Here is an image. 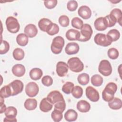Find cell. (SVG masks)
Here are the masks:
<instances>
[{"label": "cell", "mask_w": 122, "mask_h": 122, "mask_svg": "<svg viewBox=\"0 0 122 122\" xmlns=\"http://www.w3.org/2000/svg\"><path fill=\"white\" fill-rule=\"evenodd\" d=\"M108 105L112 110H119L122 107V101L118 98L114 97L108 102Z\"/></svg>", "instance_id": "cell-24"}, {"label": "cell", "mask_w": 122, "mask_h": 122, "mask_svg": "<svg viewBox=\"0 0 122 122\" xmlns=\"http://www.w3.org/2000/svg\"><path fill=\"white\" fill-rule=\"evenodd\" d=\"M72 95L76 99L80 98L83 94V89L82 88L79 86H74L72 91H71Z\"/></svg>", "instance_id": "cell-32"}, {"label": "cell", "mask_w": 122, "mask_h": 122, "mask_svg": "<svg viewBox=\"0 0 122 122\" xmlns=\"http://www.w3.org/2000/svg\"><path fill=\"white\" fill-rule=\"evenodd\" d=\"M106 18L107 23H108V27H112L114 26L117 22L116 19L115 18V17L112 15V14H109L105 17Z\"/></svg>", "instance_id": "cell-42"}, {"label": "cell", "mask_w": 122, "mask_h": 122, "mask_svg": "<svg viewBox=\"0 0 122 122\" xmlns=\"http://www.w3.org/2000/svg\"><path fill=\"white\" fill-rule=\"evenodd\" d=\"M68 67L73 72H79L84 69L83 62L78 57H72L68 60L67 61Z\"/></svg>", "instance_id": "cell-2"}, {"label": "cell", "mask_w": 122, "mask_h": 122, "mask_svg": "<svg viewBox=\"0 0 122 122\" xmlns=\"http://www.w3.org/2000/svg\"><path fill=\"white\" fill-rule=\"evenodd\" d=\"M28 37L24 33H20L16 37V41L18 45L21 46H25L28 43Z\"/></svg>", "instance_id": "cell-27"}, {"label": "cell", "mask_w": 122, "mask_h": 122, "mask_svg": "<svg viewBox=\"0 0 122 122\" xmlns=\"http://www.w3.org/2000/svg\"><path fill=\"white\" fill-rule=\"evenodd\" d=\"M30 78L35 81L40 80L43 75L42 70L38 68H34L32 69L29 73Z\"/></svg>", "instance_id": "cell-22"}, {"label": "cell", "mask_w": 122, "mask_h": 122, "mask_svg": "<svg viewBox=\"0 0 122 122\" xmlns=\"http://www.w3.org/2000/svg\"><path fill=\"white\" fill-rule=\"evenodd\" d=\"M59 31V27L58 26V25L55 23H52L48 28V30L46 31V32L49 35L53 36L57 34Z\"/></svg>", "instance_id": "cell-35"}, {"label": "cell", "mask_w": 122, "mask_h": 122, "mask_svg": "<svg viewBox=\"0 0 122 122\" xmlns=\"http://www.w3.org/2000/svg\"><path fill=\"white\" fill-rule=\"evenodd\" d=\"M25 34L29 37L31 38L36 36L38 33V30L36 26L33 24H29L24 28Z\"/></svg>", "instance_id": "cell-17"}, {"label": "cell", "mask_w": 122, "mask_h": 122, "mask_svg": "<svg viewBox=\"0 0 122 122\" xmlns=\"http://www.w3.org/2000/svg\"><path fill=\"white\" fill-rule=\"evenodd\" d=\"M74 84L70 81H67L62 87V91L67 94H69L71 92V91L74 87Z\"/></svg>", "instance_id": "cell-37"}, {"label": "cell", "mask_w": 122, "mask_h": 122, "mask_svg": "<svg viewBox=\"0 0 122 122\" xmlns=\"http://www.w3.org/2000/svg\"><path fill=\"white\" fill-rule=\"evenodd\" d=\"M12 55L15 60L17 61H20L24 58L25 53L22 49L17 48L14 50L12 53Z\"/></svg>", "instance_id": "cell-29"}, {"label": "cell", "mask_w": 122, "mask_h": 122, "mask_svg": "<svg viewBox=\"0 0 122 122\" xmlns=\"http://www.w3.org/2000/svg\"><path fill=\"white\" fill-rule=\"evenodd\" d=\"M69 18L66 15H61L59 18V22L63 27H66L69 25Z\"/></svg>", "instance_id": "cell-41"}, {"label": "cell", "mask_w": 122, "mask_h": 122, "mask_svg": "<svg viewBox=\"0 0 122 122\" xmlns=\"http://www.w3.org/2000/svg\"><path fill=\"white\" fill-rule=\"evenodd\" d=\"M4 98L2 97H0V113H2L3 112H5L6 109V106L5 104L4 103Z\"/></svg>", "instance_id": "cell-47"}, {"label": "cell", "mask_w": 122, "mask_h": 122, "mask_svg": "<svg viewBox=\"0 0 122 122\" xmlns=\"http://www.w3.org/2000/svg\"><path fill=\"white\" fill-rule=\"evenodd\" d=\"M80 30V37L78 41L85 42L89 41L93 33L91 25L89 24H84Z\"/></svg>", "instance_id": "cell-4"}, {"label": "cell", "mask_w": 122, "mask_h": 122, "mask_svg": "<svg viewBox=\"0 0 122 122\" xmlns=\"http://www.w3.org/2000/svg\"><path fill=\"white\" fill-rule=\"evenodd\" d=\"M64 46V39L60 36H58L53 38L51 46V49L54 54H59L61 52Z\"/></svg>", "instance_id": "cell-3"}, {"label": "cell", "mask_w": 122, "mask_h": 122, "mask_svg": "<svg viewBox=\"0 0 122 122\" xmlns=\"http://www.w3.org/2000/svg\"><path fill=\"white\" fill-rule=\"evenodd\" d=\"M47 99L53 105L64 100L62 94L59 91L57 90L51 92L48 94Z\"/></svg>", "instance_id": "cell-11"}, {"label": "cell", "mask_w": 122, "mask_h": 122, "mask_svg": "<svg viewBox=\"0 0 122 122\" xmlns=\"http://www.w3.org/2000/svg\"><path fill=\"white\" fill-rule=\"evenodd\" d=\"M57 4V0H45L44 1V6L46 8L48 9H52L56 6Z\"/></svg>", "instance_id": "cell-46"}, {"label": "cell", "mask_w": 122, "mask_h": 122, "mask_svg": "<svg viewBox=\"0 0 122 122\" xmlns=\"http://www.w3.org/2000/svg\"><path fill=\"white\" fill-rule=\"evenodd\" d=\"M95 43L101 46L107 47L112 43L111 39L107 35L103 33H97L94 37Z\"/></svg>", "instance_id": "cell-6"}, {"label": "cell", "mask_w": 122, "mask_h": 122, "mask_svg": "<svg viewBox=\"0 0 122 122\" xmlns=\"http://www.w3.org/2000/svg\"><path fill=\"white\" fill-rule=\"evenodd\" d=\"M41 82L44 86L49 87L52 84L53 79L51 76L49 75H45L42 78Z\"/></svg>", "instance_id": "cell-43"}, {"label": "cell", "mask_w": 122, "mask_h": 122, "mask_svg": "<svg viewBox=\"0 0 122 122\" xmlns=\"http://www.w3.org/2000/svg\"><path fill=\"white\" fill-rule=\"evenodd\" d=\"M78 13L80 17L84 20L90 18L92 14L90 8L86 5L81 6L78 9Z\"/></svg>", "instance_id": "cell-15"}, {"label": "cell", "mask_w": 122, "mask_h": 122, "mask_svg": "<svg viewBox=\"0 0 122 122\" xmlns=\"http://www.w3.org/2000/svg\"><path fill=\"white\" fill-rule=\"evenodd\" d=\"M24 107L29 111H32L35 109L37 106V101L35 99H27L24 103Z\"/></svg>", "instance_id": "cell-26"}, {"label": "cell", "mask_w": 122, "mask_h": 122, "mask_svg": "<svg viewBox=\"0 0 122 122\" xmlns=\"http://www.w3.org/2000/svg\"><path fill=\"white\" fill-rule=\"evenodd\" d=\"M8 85L11 90V96L16 95L21 92L23 91V83L20 80H14Z\"/></svg>", "instance_id": "cell-8"}, {"label": "cell", "mask_w": 122, "mask_h": 122, "mask_svg": "<svg viewBox=\"0 0 122 122\" xmlns=\"http://www.w3.org/2000/svg\"><path fill=\"white\" fill-rule=\"evenodd\" d=\"M108 56L112 60H115L118 58L119 56L118 51L114 48H110L107 51Z\"/></svg>", "instance_id": "cell-39"}, {"label": "cell", "mask_w": 122, "mask_h": 122, "mask_svg": "<svg viewBox=\"0 0 122 122\" xmlns=\"http://www.w3.org/2000/svg\"><path fill=\"white\" fill-rule=\"evenodd\" d=\"M51 117L52 119L54 122H59L61 121L63 118L62 112L57 110L54 109L53 111H52V112H51Z\"/></svg>", "instance_id": "cell-36"}, {"label": "cell", "mask_w": 122, "mask_h": 122, "mask_svg": "<svg viewBox=\"0 0 122 122\" xmlns=\"http://www.w3.org/2000/svg\"><path fill=\"white\" fill-rule=\"evenodd\" d=\"M78 117L77 112L73 109H69L64 114V118L68 122L75 121Z\"/></svg>", "instance_id": "cell-23"}, {"label": "cell", "mask_w": 122, "mask_h": 122, "mask_svg": "<svg viewBox=\"0 0 122 122\" xmlns=\"http://www.w3.org/2000/svg\"><path fill=\"white\" fill-rule=\"evenodd\" d=\"M83 25V21L78 17H74L71 20V25L77 29H81Z\"/></svg>", "instance_id": "cell-38"}, {"label": "cell", "mask_w": 122, "mask_h": 122, "mask_svg": "<svg viewBox=\"0 0 122 122\" xmlns=\"http://www.w3.org/2000/svg\"><path fill=\"white\" fill-rule=\"evenodd\" d=\"M92 84L96 87L100 86L102 85L103 80L102 77L99 74H94L92 76L91 79Z\"/></svg>", "instance_id": "cell-28"}, {"label": "cell", "mask_w": 122, "mask_h": 122, "mask_svg": "<svg viewBox=\"0 0 122 122\" xmlns=\"http://www.w3.org/2000/svg\"><path fill=\"white\" fill-rule=\"evenodd\" d=\"M117 90V85L113 82L108 83L105 86L102 92V97L103 100L109 102L114 98V94Z\"/></svg>", "instance_id": "cell-1"}, {"label": "cell", "mask_w": 122, "mask_h": 122, "mask_svg": "<svg viewBox=\"0 0 122 122\" xmlns=\"http://www.w3.org/2000/svg\"><path fill=\"white\" fill-rule=\"evenodd\" d=\"M66 108V103L64 99L54 104V109L63 112Z\"/></svg>", "instance_id": "cell-44"}, {"label": "cell", "mask_w": 122, "mask_h": 122, "mask_svg": "<svg viewBox=\"0 0 122 122\" xmlns=\"http://www.w3.org/2000/svg\"><path fill=\"white\" fill-rule=\"evenodd\" d=\"M51 20L47 18L41 19L38 22V27L40 29L44 32H46L50 25L52 23Z\"/></svg>", "instance_id": "cell-25"}, {"label": "cell", "mask_w": 122, "mask_h": 122, "mask_svg": "<svg viewBox=\"0 0 122 122\" xmlns=\"http://www.w3.org/2000/svg\"><path fill=\"white\" fill-rule=\"evenodd\" d=\"M68 66L65 62L59 61L56 64V73L60 77L65 76L68 73Z\"/></svg>", "instance_id": "cell-14"}, {"label": "cell", "mask_w": 122, "mask_h": 122, "mask_svg": "<svg viewBox=\"0 0 122 122\" xmlns=\"http://www.w3.org/2000/svg\"><path fill=\"white\" fill-rule=\"evenodd\" d=\"M6 117L4 119V122H17L16 117L17 114V110L13 106H9L6 108L5 112Z\"/></svg>", "instance_id": "cell-9"}, {"label": "cell", "mask_w": 122, "mask_h": 122, "mask_svg": "<svg viewBox=\"0 0 122 122\" xmlns=\"http://www.w3.org/2000/svg\"><path fill=\"white\" fill-rule=\"evenodd\" d=\"M6 25L8 30L12 33H16L20 30V24L17 19L12 16L7 18Z\"/></svg>", "instance_id": "cell-5"}, {"label": "cell", "mask_w": 122, "mask_h": 122, "mask_svg": "<svg viewBox=\"0 0 122 122\" xmlns=\"http://www.w3.org/2000/svg\"><path fill=\"white\" fill-rule=\"evenodd\" d=\"M77 109L81 112H87L90 111L91 105L86 101L80 100L77 104Z\"/></svg>", "instance_id": "cell-21"}, {"label": "cell", "mask_w": 122, "mask_h": 122, "mask_svg": "<svg viewBox=\"0 0 122 122\" xmlns=\"http://www.w3.org/2000/svg\"><path fill=\"white\" fill-rule=\"evenodd\" d=\"M25 68L21 64H17L14 65L12 68V73L17 77H21L25 73Z\"/></svg>", "instance_id": "cell-18"}, {"label": "cell", "mask_w": 122, "mask_h": 122, "mask_svg": "<svg viewBox=\"0 0 122 122\" xmlns=\"http://www.w3.org/2000/svg\"><path fill=\"white\" fill-rule=\"evenodd\" d=\"M0 97H3V98H8L11 96V90L9 85H5L0 89Z\"/></svg>", "instance_id": "cell-31"}, {"label": "cell", "mask_w": 122, "mask_h": 122, "mask_svg": "<svg viewBox=\"0 0 122 122\" xmlns=\"http://www.w3.org/2000/svg\"><path fill=\"white\" fill-rule=\"evenodd\" d=\"M99 72L104 76H108L112 72V67L110 62L106 60H102L99 65Z\"/></svg>", "instance_id": "cell-7"}, {"label": "cell", "mask_w": 122, "mask_h": 122, "mask_svg": "<svg viewBox=\"0 0 122 122\" xmlns=\"http://www.w3.org/2000/svg\"><path fill=\"white\" fill-rule=\"evenodd\" d=\"M39 91V88L37 84L31 81L29 82L25 86V92L27 95L30 97L36 96Z\"/></svg>", "instance_id": "cell-10"}, {"label": "cell", "mask_w": 122, "mask_h": 122, "mask_svg": "<svg viewBox=\"0 0 122 122\" xmlns=\"http://www.w3.org/2000/svg\"><path fill=\"white\" fill-rule=\"evenodd\" d=\"M10 49L9 43L6 41H1L0 46V54H4L6 53Z\"/></svg>", "instance_id": "cell-40"}, {"label": "cell", "mask_w": 122, "mask_h": 122, "mask_svg": "<svg viewBox=\"0 0 122 122\" xmlns=\"http://www.w3.org/2000/svg\"><path fill=\"white\" fill-rule=\"evenodd\" d=\"M78 7V3L76 0H70L67 2V8L70 11H75Z\"/></svg>", "instance_id": "cell-45"}, {"label": "cell", "mask_w": 122, "mask_h": 122, "mask_svg": "<svg viewBox=\"0 0 122 122\" xmlns=\"http://www.w3.org/2000/svg\"><path fill=\"white\" fill-rule=\"evenodd\" d=\"M85 93L88 99L92 102H96L99 100L100 95L98 92L91 86H89L86 88Z\"/></svg>", "instance_id": "cell-12"}, {"label": "cell", "mask_w": 122, "mask_h": 122, "mask_svg": "<svg viewBox=\"0 0 122 122\" xmlns=\"http://www.w3.org/2000/svg\"><path fill=\"white\" fill-rule=\"evenodd\" d=\"M107 35L111 39L112 41H117L120 37V32L116 29H112L110 30Z\"/></svg>", "instance_id": "cell-33"}, {"label": "cell", "mask_w": 122, "mask_h": 122, "mask_svg": "<svg viewBox=\"0 0 122 122\" xmlns=\"http://www.w3.org/2000/svg\"><path fill=\"white\" fill-rule=\"evenodd\" d=\"M94 26L95 29L98 31H103L108 27V23L105 17L96 19L94 22Z\"/></svg>", "instance_id": "cell-13"}, {"label": "cell", "mask_w": 122, "mask_h": 122, "mask_svg": "<svg viewBox=\"0 0 122 122\" xmlns=\"http://www.w3.org/2000/svg\"><path fill=\"white\" fill-rule=\"evenodd\" d=\"M66 37L69 41H78L80 37V32L73 29H71L66 32Z\"/></svg>", "instance_id": "cell-19"}, {"label": "cell", "mask_w": 122, "mask_h": 122, "mask_svg": "<svg viewBox=\"0 0 122 122\" xmlns=\"http://www.w3.org/2000/svg\"><path fill=\"white\" fill-rule=\"evenodd\" d=\"M79 49L80 47L78 43L70 42L66 45L65 48V51L68 55H72L77 53L79 51Z\"/></svg>", "instance_id": "cell-16"}, {"label": "cell", "mask_w": 122, "mask_h": 122, "mask_svg": "<svg viewBox=\"0 0 122 122\" xmlns=\"http://www.w3.org/2000/svg\"><path fill=\"white\" fill-rule=\"evenodd\" d=\"M77 80L80 84L82 85H85L89 83L90 77L89 74L87 73H82L78 75Z\"/></svg>", "instance_id": "cell-30"}, {"label": "cell", "mask_w": 122, "mask_h": 122, "mask_svg": "<svg viewBox=\"0 0 122 122\" xmlns=\"http://www.w3.org/2000/svg\"><path fill=\"white\" fill-rule=\"evenodd\" d=\"M39 106L40 110L42 112H47L52 109L53 104H52L47 100V98H44L41 101Z\"/></svg>", "instance_id": "cell-20"}, {"label": "cell", "mask_w": 122, "mask_h": 122, "mask_svg": "<svg viewBox=\"0 0 122 122\" xmlns=\"http://www.w3.org/2000/svg\"><path fill=\"white\" fill-rule=\"evenodd\" d=\"M110 14L113 15L116 19L117 22H118L120 25H122V13L121 10L117 8L114 9L111 11Z\"/></svg>", "instance_id": "cell-34"}]
</instances>
